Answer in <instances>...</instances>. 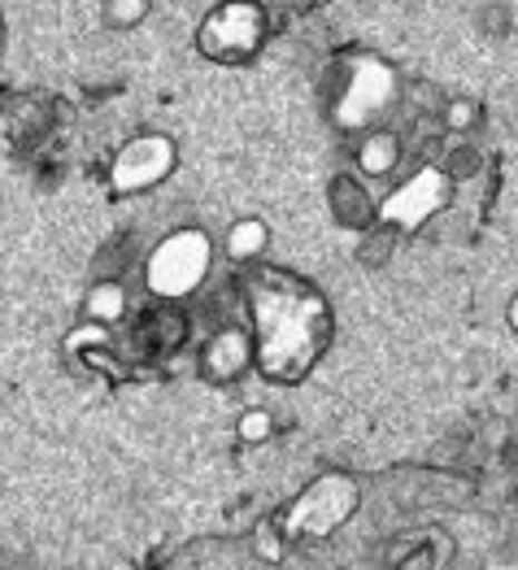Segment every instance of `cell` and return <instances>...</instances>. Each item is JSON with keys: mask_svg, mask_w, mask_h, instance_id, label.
Wrapping results in <instances>:
<instances>
[{"mask_svg": "<svg viewBox=\"0 0 518 570\" xmlns=\"http://www.w3.org/2000/svg\"><path fill=\"white\" fill-rule=\"evenodd\" d=\"M440 166H444V175H449L453 184H462V179H475V175L483 170V157H479L475 144H453V148L440 157Z\"/></svg>", "mask_w": 518, "mask_h": 570, "instance_id": "ffe728a7", "label": "cell"}, {"mask_svg": "<svg viewBox=\"0 0 518 570\" xmlns=\"http://www.w3.org/2000/svg\"><path fill=\"white\" fill-rule=\"evenodd\" d=\"M266 45V9L253 0H223L205 13L201 31H196V48L209 61L223 66H240L253 61L257 48Z\"/></svg>", "mask_w": 518, "mask_h": 570, "instance_id": "8992f818", "label": "cell"}, {"mask_svg": "<svg viewBox=\"0 0 518 570\" xmlns=\"http://www.w3.org/2000/svg\"><path fill=\"white\" fill-rule=\"evenodd\" d=\"M196 371L201 380L214 387H232L244 375L257 371V340L248 323H218L214 332L205 335L201 353H196Z\"/></svg>", "mask_w": 518, "mask_h": 570, "instance_id": "ba28073f", "label": "cell"}, {"mask_svg": "<svg viewBox=\"0 0 518 570\" xmlns=\"http://www.w3.org/2000/svg\"><path fill=\"white\" fill-rule=\"evenodd\" d=\"M358 505H362V483L344 471H331V475H319L310 488L296 492V501L280 510V523L292 544L328 540L358 514Z\"/></svg>", "mask_w": 518, "mask_h": 570, "instance_id": "277c9868", "label": "cell"}, {"mask_svg": "<svg viewBox=\"0 0 518 570\" xmlns=\"http://www.w3.org/2000/svg\"><path fill=\"white\" fill-rule=\"evenodd\" d=\"M401 100V83L397 75L375 61V57H353V61H340L335 70V83H331V118L344 127V131H366V127H383L388 114L397 109Z\"/></svg>", "mask_w": 518, "mask_h": 570, "instance_id": "3957f363", "label": "cell"}, {"mask_svg": "<svg viewBox=\"0 0 518 570\" xmlns=\"http://www.w3.org/2000/svg\"><path fill=\"white\" fill-rule=\"evenodd\" d=\"M223 253L236 266H262L266 253H271V227L262 218H240V223L227 227V236H223Z\"/></svg>", "mask_w": 518, "mask_h": 570, "instance_id": "5bb4252c", "label": "cell"}, {"mask_svg": "<svg viewBox=\"0 0 518 570\" xmlns=\"http://www.w3.org/2000/svg\"><path fill=\"white\" fill-rule=\"evenodd\" d=\"M127 318H131V287H127V279L123 275L96 279L88 287V296H84V323L118 332V327H127Z\"/></svg>", "mask_w": 518, "mask_h": 570, "instance_id": "4fadbf2b", "label": "cell"}, {"mask_svg": "<svg viewBox=\"0 0 518 570\" xmlns=\"http://www.w3.org/2000/svg\"><path fill=\"white\" fill-rule=\"evenodd\" d=\"M148 13H153V0H105L100 4L105 27H114V31H136L144 27Z\"/></svg>", "mask_w": 518, "mask_h": 570, "instance_id": "ac0fdd59", "label": "cell"}, {"mask_svg": "<svg viewBox=\"0 0 518 570\" xmlns=\"http://www.w3.org/2000/svg\"><path fill=\"white\" fill-rule=\"evenodd\" d=\"M287 549H292V540H287V531H283L280 514H275V519H262V523L253 527V553H257L262 562L280 567L283 558H287Z\"/></svg>", "mask_w": 518, "mask_h": 570, "instance_id": "2e32d148", "label": "cell"}, {"mask_svg": "<svg viewBox=\"0 0 518 570\" xmlns=\"http://www.w3.org/2000/svg\"><path fill=\"white\" fill-rule=\"evenodd\" d=\"M501 22L510 27V13H506L501 4H492V9H483V27H488V31H501Z\"/></svg>", "mask_w": 518, "mask_h": 570, "instance_id": "44dd1931", "label": "cell"}, {"mask_svg": "<svg viewBox=\"0 0 518 570\" xmlns=\"http://www.w3.org/2000/svg\"><path fill=\"white\" fill-rule=\"evenodd\" d=\"M453 188L458 184L444 175V166L423 161L410 175H401V184L379 200V223L392 227L397 236H414V232H423L431 218H440L449 209Z\"/></svg>", "mask_w": 518, "mask_h": 570, "instance_id": "5b68a950", "label": "cell"}, {"mask_svg": "<svg viewBox=\"0 0 518 570\" xmlns=\"http://www.w3.org/2000/svg\"><path fill=\"white\" fill-rule=\"evenodd\" d=\"M453 535L444 527H423V531H405L383 549V567L388 570H449L453 562Z\"/></svg>", "mask_w": 518, "mask_h": 570, "instance_id": "30bf717a", "label": "cell"}, {"mask_svg": "<svg viewBox=\"0 0 518 570\" xmlns=\"http://www.w3.org/2000/svg\"><path fill=\"white\" fill-rule=\"evenodd\" d=\"M0 45H4V22H0Z\"/></svg>", "mask_w": 518, "mask_h": 570, "instance_id": "603a6c76", "label": "cell"}, {"mask_svg": "<svg viewBox=\"0 0 518 570\" xmlns=\"http://www.w3.org/2000/svg\"><path fill=\"white\" fill-rule=\"evenodd\" d=\"M475 127H479V105H475L471 96H453V100L440 105V131H449V136H471Z\"/></svg>", "mask_w": 518, "mask_h": 570, "instance_id": "d6986e66", "label": "cell"}, {"mask_svg": "<svg viewBox=\"0 0 518 570\" xmlns=\"http://www.w3.org/2000/svg\"><path fill=\"white\" fill-rule=\"evenodd\" d=\"M328 209H331V223H340L344 232H366L379 223V200L371 196L366 179H358L353 170L349 175H335L328 188Z\"/></svg>", "mask_w": 518, "mask_h": 570, "instance_id": "8fae6325", "label": "cell"}, {"mask_svg": "<svg viewBox=\"0 0 518 570\" xmlns=\"http://www.w3.org/2000/svg\"><path fill=\"white\" fill-rule=\"evenodd\" d=\"M131 335H136V344H140L148 357H170V353L184 348V340H188V318H184L179 305L153 301V309L136 318Z\"/></svg>", "mask_w": 518, "mask_h": 570, "instance_id": "7c38bea8", "label": "cell"}, {"mask_svg": "<svg viewBox=\"0 0 518 570\" xmlns=\"http://www.w3.org/2000/svg\"><path fill=\"white\" fill-rule=\"evenodd\" d=\"M506 323H510V332L518 335V292L510 296V305H506Z\"/></svg>", "mask_w": 518, "mask_h": 570, "instance_id": "7402d4cb", "label": "cell"}, {"mask_svg": "<svg viewBox=\"0 0 518 570\" xmlns=\"http://www.w3.org/2000/svg\"><path fill=\"white\" fill-rule=\"evenodd\" d=\"M275 431H280V423H275V414H271L266 405H248V410L236 419L240 444H271V440H275Z\"/></svg>", "mask_w": 518, "mask_h": 570, "instance_id": "e0dca14e", "label": "cell"}, {"mask_svg": "<svg viewBox=\"0 0 518 570\" xmlns=\"http://www.w3.org/2000/svg\"><path fill=\"white\" fill-rule=\"evenodd\" d=\"M248 327L257 340V366L280 383L301 380L331 344V309L310 284L262 271L248 284Z\"/></svg>", "mask_w": 518, "mask_h": 570, "instance_id": "6da1fadb", "label": "cell"}, {"mask_svg": "<svg viewBox=\"0 0 518 570\" xmlns=\"http://www.w3.org/2000/svg\"><path fill=\"white\" fill-rule=\"evenodd\" d=\"M214 262L218 248L205 227H175L140 257V284L162 305H184L209 284Z\"/></svg>", "mask_w": 518, "mask_h": 570, "instance_id": "7a4b0ae2", "label": "cell"}, {"mask_svg": "<svg viewBox=\"0 0 518 570\" xmlns=\"http://www.w3.org/2000/svg\"><path fill=\"white\" fill-rule=\"evenodd\" d=\"M397 244H401V236L392 232V227H383V223H375V227H366L362 232V239H358V262L362 266H388L392 262V253H397Z\"/></svg>", "mask_w": 518, "mask_h": 570, "instance_id": "9a60e30c", "label": "cell"}, {"mask_svg": "<svg viewBox=\"0 0 518 570\" xmlns=\"http://www.w3.org/2000/svg\"><path fill=\"white\" fill-rule=\"evenodd\" d=\"M405 140H401V131L397 127H366V131H358L353 136V175L358 179H366V184H388V179H397L401 175V166H405Z\"/></svg>", "mask_w": 518, "mask_h": 570, "instance_id": "9c48e42d", "label": "cell"}, {"mask_svg": "<svg viewBox=\"0 0 518 570\" xmlns=\"http://www.w3.org/2000/svg\"><path fill=\"white\" fill-rule=\"evenodd\" d=\"M179 170V148L162 131H140L131 140L118 144V153L105 166V184L118 196H144L157 191L170 175Z\"/></svg>", "mask_w": 518, "mask_h": 570, "instance_id": "52a82bcc", "label": "cell"}]
</instances>
